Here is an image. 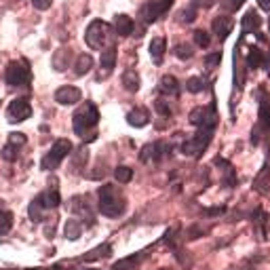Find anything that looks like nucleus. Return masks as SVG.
I'll return each mask as SVG.
<instances>
[{
  "mask_svg": "<svg viewBox=\"0 0 270 270\" xmlns=\"http://www.w3.org/2000/svg\"><path fill=\"white\" fill-rule=\"evenodd\" d=\"M80 97H82L80 89L72 87V85H66V87H61V89H57V91H55V101H57L59 106H72V103H78Z\"/></svg>",
  "mask_w": 270,
  "mask_h": 270,
  "instance_id": "nucleus-9",
  "label": "nucleus"
},
{
  "mask_svg": "<svg viewBox=\"0 0 270 270\" xmlns=\"http://www.w3.org/2000/svg\"><path fill=\"white\" fill-rule=\"evenodd\" d=\"M173 53H175L177 59H190V57H192V47H190V45H184V43H179V45H175Z\"/></svg>",
  "mask_w": 270,
  "mask_h": 270,
  "instance_id": "nucleus-30",
  "label": "nucleus"
},
{
  "mask_svg": "<svg viewBox=\"0 0 270 270\" xmlns=\"http://www.w3.org/2000/svg\"><path fill=\"white\" fill-rule=\"evenodd\" d=\"M116 57H118V51H116V47H108L106 51H101V59H99V66H101L106 72H112V68L116 66Z\"/></svg>",
  "mask_w": 270,
  "mask_h": 270,
  "instance_id": "nucleus-18",
  "label": "nucleus"
},
{
  "mask_svg": "<svg viewBox=\"0 0 270 270\" xmlns=\"http://www.w3.org/2000/svg\"><path fill=\"white\" fill-rule=\"evenodd\" d=\"M262 61H264V53L260 49H256V47L249 49V53H247V66L249 68H260Z\"/></svg>",
  "mask_w": 270,
  "mask_h": 270,
  "instance_id": "nucleus-25",
  "label": "nucleus"
},
{
  "mask_svg": "<svg viewBox=\"0 0 270 270\" xmlns=\"http://www.w3.org/2000/svg\"><path fill=\"white\" fill-rule=\"evenodd\" d=\"M190 122L199 129H213L215 127V110L213 108H194L190 112Z\"/></svg>",
  "mask_w": 270,
  "mask_h": 270,
  "instance_id": "nucleus-8",
  "label": "nucleus"
},
{
  "mask_svg": "<svg viewBox=\"0 0 270 270\" xmlns=\"http://www.w3.org/2000/svg\"><path fill=\"white\" fill-rule=\"evenodd\" d=\"M45 270H64V268H57V266H55V268H45Z\"/></svg>",
  "mask_w": 270,
  "mask_h": 270,
  "instance_id": "nucleus-43",
  "label": "nucleus"
},
{
  "mask_svg": "<svg viewBox=\"0 0 270 270\" xmlns=\"http://www.w3.org/2000/svg\"><path fill=\"white\" fill-rule=\"evenodd\" d=\"M68 57H70V51L66 49H59L55 55H53V66H55V70H66L68 68Z\"/></svg>",
  "mask_w": 270,
  "mask_h": 270,
  "instance_id": "nucleus-26",
  "label": "nucleus"
},
{
  "mask_svg": "<svg viewBox=\"0 0 270 270\" xmlns=\"http://www.w3.org/2000/svg\"><path fill=\"white\" fill-rule=\"evenodd\" d=\"M211 133H213V129H199V133H196L194 137H190L188 141L182 143V152H184L186 156L199 158V156L207 150V146H209V141H211V137H213Z\"/></svg>",
  "mask_w": 270,
  "mask_h": 270,
  "instance_id": "nucleus-5",
  "label": "nucleus"
},
{
  "mask_svg": "<svg viewBox=\"0 0 270 270\" xmlns=\"http://www.w3.org/2000/svg\"><path fill=\"white\" fill-rule=\"evenodd\" d=\"M80 232H82V226H80V222H78V220H68V222H66V228H64L66 239L76 241V239L80 237Z\"/></svg>",
  "mask_w": 270,
  "mask_h": 270,
  "instance_id": "nucleus-22",
  "label": "nucleus"
},
{
  "mask_svg": "<svg viewBox=\"0 0 270 270\" xmlns=\"http://www.w3.org/2000/svg\"><path fill=\"white\" fill-rule=\"evenodd\" d=\"M70 152H72V143H70L68 139H57V141L51 146V150L45 154L40 167H43L45 171H53V169H57V167L61 165V160H64Z\"/></svg>",
  "mask_w": 270,
  "mask_h": 270,
  "instance_id": "nucleus-3",
  "label": "nucleus"
},
{
  "mask_svg": "<svg viewBox=\"0 0 270 270\" xmlns=\"http://www.w3.org/2000/svg\"><path fill=\"white\" fill-rule=\"evenodd\" d=\"M91 68H93V57L91 55H78L76 57V64H74V74L76 76H85V74H89L91 72Z\"/></svg>",
  "mask_w": 270,
  "mask_h": 270,
  "instance_id": "nucleus-20",
  "label": "nucleus"
},
{
  "mask_svg": "<svg viewBox=\"0 0 270 270\" xmlns=\"http://www.w3.org/2000/svg\"><path fill=\"white\" fill-rule=\"evenodd\" d=\"M114 177H116V182H118V184H129L131 179H133V169L120 165V167L114 169Z\"/></svg>",
  "mask_w": 270,
  "mask_h": 270,
  "instance_id": "nucleus-24",
  "label": "nucleus"
},
{
  "mask_svg": "<svg viewBox=\"0 0 270 270\" xmlns=\"http://www.w3.org/2000/svg\"><path fill=\"white\" fill-rule=\"evenodd\" d=\"M13 226V213L11 211H0V237L7 235Z\"/></svg>",
  "mask_w": 270,
  "mask_h": 270,
  "instance_id": "nucleus-27",
  "label": "nucleus"
},
{
  "mask_svg": "<svg viewBox=\"0 0 270 270\" xmlns=\"http://www.w3.org/2000/svg\"><path fill=\"white\" fill-rule=\"evenodd\" d=\"M179 17H182V22H184V24H192V22L196 19V3H194V5H190L188 9H184Z\"/></svg>",
  "mask_w": 270,
  "mask_h": 270,
  "instance_id": "nucleus-34",
  "label": "nucleus"
},
{
  "mask_svg": "<svg viewBox=\"0 0 270 270\" xmlns=\"http://www.w3.org/2000/svg\"><path fill=\"white\" fill-rule=\"evenodd\" d=\"M7 116L11 122H24L32 116V106L26 97H19V99H13L7 108Z\"/></svg>",
  "mask_w": 270,
  "mask_h": 270,
  "instance_id": "nucleus-7",
  "label": "nucleus"
},
{
  "mask_svg": "<svg viewBox=\"0 0 270 270\" xmlns=\"http://www.w3.org/2000/svg\"><path fill=\"white\" fill-rule=\"evenodd\" d=\"M137 264V256H131V258H122V260H118L114 266H112V270H133V266Z\"/></svg>",
  "mask_w": 270,
  "mask_h": 270,
  "instance_id": "nucleus-32",
  "label": "nucleus"
},
{
  "mask_svg": "<svg viewBox=\"0 0 270 270\" xmlns=\"http://www.w3.org/2000/svg\"><path fill=\"white\" fill-rule=\"evenodd\" d=\"M72 120H74V131L78 135L85 137L87 131H91L95 124L99 122V112H97V108L91 103V101H85L78 110L74 112V116H72Z\"/></svg>",
  "mask_w": 270,
  "mask_h": 270,
  "instance_id": "nucleus-2",
  "label": "nucleus"
},
{
  "mask_svg": "<svg viewBox=\"0 0 270 270\" xmlns=\"http://www.w3.org/2000/svg\"><path fill=\"white\" fill-rule=\"evenodd\" d=\"M154 108H156V110H158L160 114H163L165 118H169V116H171V108H169V106H167L163 99H158V101L154 103Z\"/></svg>",
  "mask_w": 270,
  "mask_h": 270,
  "instance_id": "nucleus-39",
  "label": "nucleus"
},
{
  "mask_svg": "<svg viewBox=\"0 0 270 270\" xmlns=\"http://www.w3.org/2000/svg\"><path fill=\"white\" fill-rule=\"evenodd\" d=\"M258 5L262 7V11H266V13H270V0H258Z\"/></svg>",
  "mask_w": 270,
  "mask_h": 270,
  "instance_id": "nucleus-42",
  "label": "nucleus"
},
{
  "mask_svg": "<svg viewBox=\"0 0 270 270\" xmlns=\"http://www.w3.org/2000/svg\"><path fill=\"white\" fill-rule=\"evenodd\" d=\"M127 122L131 124V127L139 129V127H146V124L150 122V114L146 108H135V110H131L127 114Z\"/></svg>",
  "mask_w": 270,
  "mask_h": 270,
  "instance_id": "nucleus-13",
  "label": "nucleus"
},
{
  "mask_svg": "<svg viewBox=\"0 0 270 270\" xmlns=\"http://www.w3.org/2000/svg\"><path fill=\"white\" fill-rule=\"evenodd\" d=\"M209 43H211V36H209L205 30H196V32H194V45H196V47L207 49Z\"/></svg>",
  "mask_w": 270,
  "mask_h": 270,
  "instance_id": "nucleus-29",
  "label": "nucleus"
},
{
  "mask_svg": "<svg viewBox=\"0 0 270 270\" xmlns=\"http://www.w3.org/2000/svg\"><path fill=\"white\" fill-rule=\"evenodd\" d=\"M110 251H112V247L108 245V243H106V245H99V247L93 249L89 256H85V260L91 262V260H97V258H106V256H110Z\"/></svg>",
  "mask_w": 270,
  "mask_h": 270,
  "instance_id": "nucleus-28",
  "label": "nucleus"
},
{
  "mask_svg": "<svg viewBox=\"0 0 270 270\" xmlns=\"http://www.w3.org/2000/svg\"><path fill=\"white\" fill-rule=\"evenodd\" d=\"M114 30H116V34H118V36H122V38H127V36H131V34H133V30H135V22L131 19L129 15L120 13V15H116V17H114Z\"/></svg>",
  "mask_w": 270,
  "mask_h": 270,
  "instance_id": "nucleus-10",
  "label": "nucleus"
},
{
  "mask_svg": "<svg viewBox=\"0 0 270 270\" xmlns=\"http://www.w3.org/2000/svg\"><path fill=\"white\" fill-rule=\"evenodd\" d=\"M17 154H19V146H13V143H7L3 150V158H7V160H15Z\"/></svg>",
  "mask_w": 270,
  "mask_h": 270,
  "instance_id": "nucleus-35",
  "label": "nucleus"
},
{
  "mask_svg": "<svg viewBox=\"0 0 270 270\" xmlns=\"http://www.w3.org/2000/svg\"><path fill=\"white\" fill-rule=\"evenodd\" d=\"M158 91H160V93H165V95H177V91H179V85H177L175 76H171V74H165L163 78H160Z\"/></svg>",
  "mask_w": 270,
  "mask_h": 270,
  "instance_id": "nucleus-19",
  "label": "nucleus"
},
{
  "mask_svg": "<svg viewBox=\"0 0 270 270\" xmlns=\"http://www.w3.org/2000/svg\"><path fill=\"white\" fill-rule=\"evenodd\" d=\"M232 26H235V22H232V17H226V15H220L213 19V32L218 34L220 40H226L228 34L232 32Z\"/></svg>",
  "mask_w": 270,
  "mask_h": 270,
  "instance_id": "nucleus-11",
  "label": "nucleus"
},
{
  "mask_svg": "<svg viewBox=\"0 0 270 270\" xmlns=\"http://www.w3.org/2000/svg\"><path fill=\"white\" fill-rule=\"evenodd\" d=\"M139 17L146 24H154L158 17H163L160 15V11H158V5H156V0H152V3H146L141 7V11H139Z\"/></svg>",
  "mask_w": 270,
  "mask_h": 270,
  "instance_id": "nucleus-15",
  "label": "nucleus"
},
{
  "mask_svg": "<svg viewBox=\"0 0 270 270\" xmlns=\"http://www.w3.org/2000/svg\"><path fill=\"white\" fill-rule=\"evenodd\" d=\"M260 24H262V19L258 17V13L256 11H247V15L243 17V22H241L243 34H258L260 32Z\"/></svg>",
  "mask_w": 270,
  "mask_h": 270,
  "instance_id": "nucleus-14",
  "label": "nucleus"
},
{
  "mask_svg": "<svg viewBox=\"0 0 270 270\" xmlns=\"http://www.w3.org/2000/svg\"><path fill=\"white\" fill-rule=\"evenodd\" d=\"M139 85H141V78H139V74L135 70H124V74H122V87L127 89V91H131V93H135V91H139Z\"/></svg>",
  "mask_w": 270,
  "mask_h": 270,
  "instance_id": "nucleus-17",
  "label": "nucleus"
},
{
  "mask_svg": "<svg viewBox=\"0 0 270 270\" xmlns=\"http://www.w3.org/2000/svg\"><path fill=\"white\" fill-rule=\"evenodd\" d=\"M40 196H43V203H45L47 209H55V207H59V192H57V188L47 190V192L40 194Z\"/></svg>",
  "mask_w": 270,
  "mask_h": 270,
  "instance_id": "nucleus-23",
  "label": "nucleus"
},
{
  "mask_svg": "<svg viewBox=\"0 0 270 270\" xmlns=\"http://www.w3.org/2000/svg\"><path fill=\"white\" fill-rule=\"evenodd\" d=\"M156 5H158V11H160V15H165L171 7H173V0H156Z\"/></svg>",
  "mask_w": 270,
  "mask_h": 270,
  "instance_id": "nucleus-41",
  "label": "nucleus"
},
{
  "mask_svg": "<svg viewBox=\"0 0 270 270\" xmlns=\"http://www.w3.org/2000/svg\"><path fill=\"white\" fill-rule=\"evenodd\" d=\"M108 38H110V26H108L106 22L95 19V22L89 24V28L85 32V40L91 49H95V51L101 49L108 43Z\"/></svg>",
  "mask_w": 270,
  "mask_h": 270,
  "instance_id": "nucleus-4",
  "label": "nucleus"
},
{
  "mask_svg": "<svg viewBox=\"0 0 270 270\" xmlns=\"http://www.w3.org/2000/svg\"><path fill=\"white\" fill-rule=\"evenodd\" d=\"M9 143H13V146H24V143H26V135L24 133H11L9 135Z\"/></svg>",
  "mask_w": 270,
  "mask_h": 270,
  "instance_id": "nucleus-38",
  "label": "nucleus"
},
{
  "mask_svg": "<svg viewBox=\"0 0 270 270\" xmlns=\"http://www.w3.org/2000/svg\"><path fill=\"white\" fill-rule=\"evenodd\" d=\"M51 5H53V0H32V7L38 11H47Z\"/></svg>",
  "mask_w": 270,
  "mask_h": 270,
  "instance_id": "nucleus-40",
  "label": "nucleus"
},
{
  "mask_svg": "<svg viewBox=\"0 0 270 270\" xmlns=\"http://www.w3.org/2000/svg\"><path fill=\"white\" fill-rule=\"evenodd\" d=\"M45 209H47V207H45V203H43V196H36V199L30 203V209H28L30 220H32V222H40Z\"/></svg>",
  "mask_w": 270,
  "mask_h": 270,
  "instance_id": "nucleus-21",
  "label": "nucleus"
},
{
  "mask_svg": "<svg viewBox=\"0 0 270 270\" xmlns=\"http://www.w3.org/2000/svg\"><path fill=\"white\" fill-rule=\"evenodd\" d=\"M186 89H188L190 93H201L203 89H205V80H203V78H199V76H192V78H188Z\"/></svg>",
  "mask_w": 270,
  "mask_h": 270,
  "instance_id": "nucleus-31",
  "label": "nucleus"
},
{
  "mask_svg": "<svg viewBox=\"0 0 270 270\" xmlns=\"http://www.w3.org/2000/svg\"><path fill=\"white\" fill-rule=\"evenodd\" d=\"M97 196H99L97 207H99L101 215H106V218H118V215H122L124 209H127V201H124L122 192L112 184H103L97 190Z\"/></svg>",
  "mask_w": 270,
  "mask_h": 270,
  "instance_id": "nucleus-1",
  "label": "nucleus"
},
{
  "mask_svg": "<svg viewBox=\"0 0 270 270\" xmlns=\"http://www.w3.org/2000/svg\"><path fill=\"white\" fill-rule=\"evenodd\" d=\"M150 57H152V61L154 64H160L163 61V55H165V51H167V43H165V38H152V43H150Z\"/></svg>",
  "mask_w": 270,
  "mask_h": 270,
  "instance_id": "nucleus-16",
  "label": "nucleus"
},
{
  "mask_svg": "<svg viewBox=\"0 0 270 270\" xmlns=\"http://www.w3.org/2000/svg\"><path fill=\"white\" fill-rule=\"evenodd\" d=\"M87 270H97V268H87Z\"/></svg>",
  "mask_w": 270,
  "mask_h": 270,
  "instance_id": "nucleus-44",
  "label": "nucleus"
},
{
  "mask_svg": "<svg viewBox=\"0 0 270 270\" xmlns=\"http://www.w3.org/2000/svg\"><path fill=\"white\" fill-rule=\"evenodd\" d=\"M220 5H222V9H226L228 13H235V11H239V9L245 5V0H220Z\"/></svg>",
  "mask_w": 270,
  "mask_h": 270,
  "instance_id": "nucleus-33",
  "label": "nucleus"
},
{
  "mask_svg": "<svg viewBox=\"0 0 270 270\" xmlns=\"http://www.w3.org/2000/svg\"><path fill=\"white\" fill-rule=\"evenodd\" d=\"M163 150H167L165 143H160V141H156V143H148V146H143L139 158L143 160V163H150V160H158L160 156L165 154Z\"/></svg>",
  "mask_w": 270,
  "mask_h": 270,
  "instance_id": "nucleus-12",
  "label": "nucleus"
},
{
  "mask_svg": "<svg viewBox=\"0 0 270 270\" xmlns=\"http://www.w3.org/2000/svg\"><path fill=\"white\" fill-rule=\"evenodd\" d=\"M260 120L266 129H270V108L266 103H262V108H260Z\"/></svg>",
  "mask_w": 270,
  "mask_h": 270,
  "instance_id": "nucleus-36",
  "label": "nucleus"
},
{
  "mask_svg": "<svg viewBox=\"0 0 270 270\" xmlns=\"http://www.w3.org/2000/svg\"><path fill=\"white\" fill-rule=\"evenodd\" d=\"M30 78H32V74H30V68L26 61H11L7 66L5 80L9 87H24L30 82Z\"/></svg>",
  "mask_w": 270,
  "mask_h": 270,
  "instance_id": "nucleus-6",
  "label": "nucleus"
},
{
  "mask_svg": "<svg viewBox=\"0 0 270 270\" xmlns=\"http://www.w3.org/2000/svg\"><path fill=\"white\" fill-rule=\"evenodd\" d=\"M220 61H222V53H213V55H207V57H205V66H207L209 70L215 68Z\"/></svg>",
  "mask_w": 270,
  "mask_h": 270,
  "instance_id": "nucleus-37",
  "label": "nucleus"
}]
</instances>
